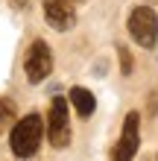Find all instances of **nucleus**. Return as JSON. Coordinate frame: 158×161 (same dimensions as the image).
<instances>
[{
    "mask_svg": "<svg viewBox=\"0 0 158 161\" xmlns=\"http://www.w3.org/2000/svg\"><path fill=\"white\" fill-rule=\"evenodd\" d=\"M117 56H120V70H123V76L132 73V53L126 50V47H117Z\"/></svg>",
    "mask_w": 158,
    "mask_h": 161,
    "instance_id": "9",
    "label": "nucleus"
},
{
    "mask_svg": "<svg viewBox=\"0 0 158 161\" xmlns=\"http://www.w3.org/2000/svg\"><path fill=\"white\" fill-rule=\"evenodd\" d=\"M129 35L138 41V47L152 50L158 41V15L150 6H135L129 12Z\"/></svg>",
    "mask_w": 158,
    "mask_h": 161,
    "instance_id": "2",
    "label": "nucleus"
},
{
    "mask_svg": "<svg viewBox=\"0 0 158 161\" xmlns=\"http://www.w3.org/2000/svg\"><path fill=\"white\" fill-rule=\"evenodd\" d=\"M70 97H53L50 111H47V138L56 149L70 144V111H68Z\"/></svg>",
    "mask_w": 158,
    "mask_h": 161,
    "instance_id": "3",
    "label": "nucleus"
},
{
    "mask_svg": "<svg viewBox=\"0 0 158 161\" xmlns=\"http://www.w3.org/2000/svg\"><path fill=\"white\" fill-rule=\"evenodd\" d=\"M6 3L12 6V9H24V6H26V0H6Z\"/></svg>",
    "mask_w": 158,
    "mask_h": 161,
    "instance_id": "10",
    "label": "nucleus"
},
{
    "mask_svg": "<svg viewBox=\"0 0 158 161\" xmlns=\"http://www.w3.org/2000/svg\"><path fill=\"white\" fill-rule=\"evenodd\" d=\"M138 147H141V117H138V111H129L126 120H123L120 141L114 144V149H111V158H117V161H129V158H135Z\"/></svg>",
    "mask_w": 158,
    "mask_h": 161,
    "instance_id": "5",
    "label": "nucleus"
},
{
    "mask_svg": "<svg viewBox=\"0 0 158 161\" xmlns=\"http://www.w3.org/2000/svg\"><path fill=\"white\" fill-rule=\"evenodd\" d=\"M68 97H70V106L76 108V114H79V117H91V114H94L97 100H94V94H91L88 88H79V85H76V88H70Z\"/></svg>",
    "mask_w": 158,
    "mask_h": 161,
    "instance_id": "7",
    "label": "nucleus"
},
{
    "mask_svg": "<svg viewBox=\"0 0 158 161\" xmlns=\"http://www.w3.org/2000/svg\"><path fill=\"white\" fill-rule=\"evenodd\" d=\"M41 135H44V120H41L38 111H30V114H24L21 120H15L12 138H9L12 155L32 158L35 153H38V147H41Z\"/></svg>",
    "mask_w": 158,
    "mask_h": 161,
    "instance_id": "1",
    "label": "nucleus"
},
{
    "mask_svg": "<svg viewBox=\"0 0 158 161\" xmlns=\"http://www.w3.org/2000/svg\"><path fill=\"white\" fill-rule=\"evenodd\" d=\"M44 18L56 32L73 30L76 24V3L73 0H44Z\"/></svg>",
    "mask_w": 158,
    "mask_h": 161,
    "instance_id": "6",
    "label": "nucleus"
},
{
    "mask_svg": "<svg viewBox=\"0 0 158 161\" xmlns=\"http://www.w3.org/2000/svg\"><path fill=\"white\" fill-rule=\"evenodd\" d=\"M18 120V111H15V103L9 97H0V135Z\"/></svg>",
    "mask_w": 158,
    "mask_h": 161,
    "instance_id": "8",
    "label": "nucleus"
},
{
    "mask_svg": "<svg viewBox=\"0 0 158 161\" xmlns=\"http://www.w3.org/2000/svg\"><path fill=\"white\" fill-rule=\"evenodd\" d=\"M24 70H26V79H30L32 85H38L50 76V70H53V50H50V44L47 41H32L30 44V50H26L24 56Z\"/></svg>",
    "mask_w": 158,
    "mask_h": 161,
    "instance_id": "4",
    "label": "nucleus"
},
{
    "mask_svg": "<svg viewBox=\"0 0 158 161\" xmlns=\"http://www.w3.org/2000/svg\"><path fill=\"white\" fill-rule=\"evenodd\" d=\"M73 3H76V6H79V3H82V0H73Z\"/></svg>",
    "mask_w": 158,
    "mask_h": 161,
    "instance_id": "11",
    "label": "nucleus"
}]
</instances>
